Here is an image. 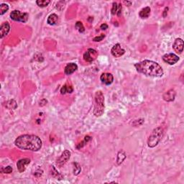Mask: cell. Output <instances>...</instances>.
Listing matches in <instances>:
<instances>
[{
  "label": "cell",
  "mask_w": 184,
  "mask_h": 184,
  "mask_svg": "<svg viewBox=\"0 0 184 184\" xmlns=\"http://www.w3.org/2000/svg\"><path fill=\"white\" fill-rule=\"evenodd\" d=\"M10 17L14 21L26 22L28 20L29 14L26 12H22L19 10H14L10 13Z\"/></svg>",
  "instance_id": "obj_5"
},
{
  "label": "cell",
  "mask_w": 184,
  "mask_h": 184,
  "mask_svg": "<svg viewBox=\"0 0 184 184\" xmlns=\"http://www.w3.org/2000/svg\"><path fill=\"white\" fill-rule=\"evenodd\" d=\"M111 53L115 57H119L125 53V50L121 47V45L117 43L114 45L111 50Z\"/></svg>",
  "instance_id": "obj_8"
},
{
  "label": "cell",
  "mask_w": 184,
  "mask_h": 184,
  "mask_svg": "<svg viewBox=\"0 0 184 184\" xmlns=\"http://www.w3.org/2000/svg\"><path fill=\"white\" fill-rule=\"evenodd\" d=\"M10 30V26L8 22H4L0 27V37L1 39L5 37Z\"/></svg>",
  "instance_id": "obj_15"
},
{
  "label": "cell",
  "mask_w": 184,
  "mask_h": 184,
  "mask_svg": "<svg viewBox=\"0 0 184 184\" xmlns=\"http://www.w3.org/2000/svg\"><path fill=\"white\" fill-rule=\"evenodd\" d=\"M172 48L177 53H181L183 50V40L181 38L175 39L172 44Z\"/></svg>",
  "instance_id": "obj_11"
},
{
  "label": "cell",
  "mask_w": 184,
  "mask_h": 184,
  "mask_svg": "<svg viewBox=\"0 0 184 184\" xmlns=\"http://www.w3.org/2000/svg\"><path fill=\"white\" fill-rule=\"evenodd\" d=\"M175 95H176V93H175V90L170 89L162 95V98H163V99L165 101H172L175 99Z\"/></svg>",
  "instance_id": "obj_13"
},
{
  "label": "cell",
  "mask_w": 184,
  "mask_h": 184,
  "mask_svg": "<svg viewBox=\"0 0 184 184\" xmlns=\"http://www.w3.org/2000/svg\"><path fill=\"white\" fill-rule=\"evenodd\" d=\"M98 56V53L96 50H95L94 49L89 48L88 49L87 51H86L83 54V60L86 62L88 63H91L93 60H95L96 59Z\"/></svg>",
  "instance_id": "obj_6"
},
{
  "label": "cell",
  "mask_w": 184,
  "mask_h": 184,
  "mask_svg": "<svg viewBox=\"0 0 184 184\" xmlns=\"http://www.w3.org/2000/svg\"><path fill=\"white\" fill-rule=\"evenodd\" d=\"M150 11L151 9L149 7H145V8L142 9L139 13V17H140L142 19L147 18V17L150 16Z\"/></svg>",
  "instance_id": "obj_16"
},
{
  "label": "cell",
  "mask_w": 184,
  "mask_h": 184,
  "mask_svg": "<svg viewBox=\"0 0 184 184\" xmlns=\"http://www.w3.org/2000/svg\"><path fill=\"white\" fill-rule=\"evenodd\" d=\"M95 104L93 114L96 116H101L104 112V96L101 91L96 92L94 96Z\"/></svg>",
  "instance_id": "obj_3"
},
{
  "label": "cell",
  "mask_w": 184,
  "mask_h": 184,
  "mask_svg": "<svg viewBox=\"0 0 184 184\" xmlns=\"http://www.w3.org/2000/svg\"><path fill=\"white\" fill-rule=\"evenodd\" d=\"M124 3H125V4H126L127 6H130L131 4H132V1H125Z\"/></svg>",
  "instance_id": "obj_32"
},
{
  "label": "cell",
  "mask_w": 184,
  "mask_h": 184,
  "mask_svg": "<svg viewBox=\"0 0 184 184\" xmlns=\"http://www.w3.org/2000/svg\"><path fill=\"white\" fill-rule=\"evenodd\" d=\"M105 37V35L104 34H101L100 36H99V37H95L93 39V40L94 42H100L101 41V40H103V39Z\"/></svg>",
  "instance_id": "obj_28"
},
{
  "label": "cell",
  "mask_w": 184,
  "mask_h": 184,
  "mask_svg": "<svg viewBox=\"0 0 184 184\" xmlns=\"http://www.w3.org/2000/svg\"><path fill=\"white\" fill-rule=\"evenodd\" d=\"M92 138L90 136H86L84 137V139H83V141H82L81 142H80V144H79L78 146H77V148H81L83 147V146H85V145H86V143H88V142H89V141L91 140Z\"/></svg>",
  "instance_id": "obj_23"
},
{
  "label": "cell",
  "mask_w": 184,
  "mask_h": 184,
  "mask_svg": "<svg viewBox=\"0 0 184 184\" xmlns=\"http://www.w3.org/2000/svg\"><path fill=\"white\" fill-rule=\"evenodd\" d=\"M12 172V168L11 166H7L6 168H1V173H11Z\"/></svg>",
  "instance_id": "obj_26"
},
{
  "label": "cell",
  "mask_w": 184,
  "mask_h": 184,
  "mask_svg": "<svg viewBox=\"0 0 184 184\" xmlns=\"http://www.w3.org/2000/svg\"><path fill=\"white\" fill-rule=\"evenodd\" d=\"M168 7H165V10H164L163 12V14H162V16H163L164 17H166L167 14H168Z\"/></svg>",
  "instance_id": "obj_31"
},
{
  "label": "cell",
  "mask_w": 184,
  "mask_h": 184,
  "mask_svg": "<svg viewBox=\"0 0 184 184\" xmlns=\"http://www.w3.org/2000/svg\"><path fill=\"white\" fill-rule=\"evenodd\" d=\"M118 11V4L116 2H114L113 4H112V8L111 9V12H112V14L113 15H115V14L117 13Z\"/></svg>",
  "instance_id": "obj_27"
},
{
  "label": "cell",
  "mask_w": 184,
  "mask_h": 184,
  "mask_svg": "<svg viewBox=\"0 0 184 184\" xmlns=\"http://www.w3.org/2000/svg\"><path fill=\"white\" fill-rule=\"evenodd\" d=\"M30 162V160L29 158H24V159H21L17 162V167L18 169L19 172H23L26 169V167L27 165H29Z\"/></svg>",
  "instance_id": "obj_12"
},
{
  "label": "cell",
  "mask_w": 184,
  "mask_h": 184,
  "mask_svg": "<svg viewBox=\"0 0 184 184\" xmlns=\"http://www.w3.org/2000/svg\"><path fill=\"white\" fill-rule=\"evenodd\" d=\"M50 3V1H49V0H37V1H36V4L40 7H47Z\"/></svg>",
  "instance_id": "obj_21"
},
{
  "label": "cell",
  "mask_w": 184,
  "mask_h": 184,
  "mask_svg": "<svg viewBox=\"0 0 184 184\" xmlns=\"http://www.w3.org/2000/svg\"><path fill=\"white\" fill-rule=\"evenodd\" d=\"M162 60L168 64L174 65L179 60V57L173 53H167L162 56Z\"/></svg>",
  "instance_id": "obj_7"
},
{
  "label": "cell",
  "mask_w": 184,
  "mask_h": 184,
  "mask_svg": "<svg viewBox=\"0 0 184 184\" xmlns=\"http://www.w3.org/2000/svg\"><path fill=\"white\" fill-rule=\"evenodd\" d=\"M70 152L68 150H65L62 153L60 158L57 160V165L59 167H62L64 164L67 162V161L70 159Z\"/></svg>",
  "instance_id": "obj_9"
},
{
  "label": "cell",
  "mask_w": 184,
  "mask_h": 184,
  "mask_svg": "<svg viewBox=\"0 0 184 184\" xmlns=\"http://www.w3.org/2000/svg\"><path fill=\"white\" fill-rule=\"evenodd\" d=\"M73 91V89L71 86L70 85L66 84L61 88L60 89V93L61 94H66V93H71Z\"/></svg>",
  "instance_id": "obj_18"
},
{
  "label": "cell",
  "mask_w": 184,
  "mask_h": 184,
  "mask_svg": "<svg viewBox=\"0 0 184 184\" xmlns=\"http://www.w3.org/2000/svg\"><path fill=\"white\" fill-rule=\"evenodd\" d=\"M14 144L20 149L35 152L40 150L43 142L40 138L36 135H23L15 139Z\"/></svg>",
  "instance_id": "obj_1"
},
{
  "label": "cell",
  "mask_w": 184,
  "mask_h": 184,
  "mask_svg": "<svg viewBox=\"0 0 184 184\" xmlns=\"http://www.w3.org/2000/svg\"><path fill=\"white\" fill-rule=\"evenodd\" d=\"M122 4H119V6H118V11H117V13H116V14H117L118 16H120L121 13H122Z\"/></svg>",
  "instance_id": "obj_29"
},
{
  "label": "cell",
  "mask_w": 184,
  "mask_h": 184,
  "mask_svg": "<svg viewBox=\"0 0 184 184\" xmlns=\"http://www.w3.org/2000/svg\"><path fill=\"white\" fill-rule=\"evenodd\" d=\"M5 107H7L8 109H15L17 107V104L15 101L12 99L6 103Z\"/></svg>",
  "instance_id": "obj_19"
},
{
  "label": "cell",
  "mask_w": 184,
  "mask_h": 184,
  "mask_svg": "<svg viewBox=\"0 0 184 184\" xmlns=\"http://www.w3.org/2000/svg\"><path fill=\"white\" fill-rule=\"evenodd\" d=\"M100 28L101 29V30H105L108 28V25L106 24H104V23H103V24H102L100 26Z\"/></svg>",
  "instance_id": "obj_30"
},
{
  "label": "cell",
  "mask_w": 184,
  "mask_h": 184,
  "mask_svg": "<svg viewBox=\"0 0 184 184\" xmlns=\"http://www.w3.org/2000/svg\"><path fill=\"white\" fill-rule=\"evenodd\" d=\"M8 9H9L8 4H4V3L1 4V5H0V14H1V15H3L4 13H6L7 11H8Z\"/></svg>",
  "instance_id": "obj_22"
},
{
  "label": "cell",
  "mask_w": 184,
  "mask_h": 184,
  "mask_svg": "<svg viewBox=\"0 0 184 184\" xmlns=\"http://www.w3.org/2000/svg\"><path fill=\"white\" fill-rule=\"evenodd\" d=\"M75 27H76V30H77L79 32L82 33L85 31V28L84 27H83V24L81 22H77L76 23Z\"/></svg>",
  "instance_id": "obj_25"
},
{
  "label": "cell",
  "mask_w": 184,
  "mask_h": 184,
  "mask_svg": "<svg viewBox=\"0 0 184 184\" xmlns=\"http://www.w3.org/2000/svg\"><path fill=\"white\" fill-rule=\"evenodd\" d=\"M163 135V129L161 126L155 128L153 129L151 135H150L147 140V145L150 147H154L156 146L162 139Z\"/></svg>",
  "instance_id": "obj_4"
},
{
  "label": "cell",
  "mask_w": 184,
  "mask_h": 184,
  "mask_svg": "<svg viewBox=\"0 0 184 184\" xmlns=\"http://www.w3.org/2000/svg\"><path fill=\"white\" fill-rule=\"evenodd\" d=\"M126 158V154L124 151H120V152L118 153V157H117V163L118 165H120L124 159Z\"/></svg>",
  "instance_id": "obj_20"
},
{
  "label": "cell",
  "mask_w": 184,
  "mask_h": 184,
  "mask_svg": "<svg viewBox=\"0 0 184 184\" xmlns=\"http://www.w3.org/2000/svg\"><path fill=\"white\" fill-rule=\"evenodd\" d=\"M73 165H74V167H73V173L76 175H78L80 173V170H81V168L77 162H73Z\"/></svg>",
  "instance_id": "obj_24"
},
{
  "label": "cell",
  "mask_w": 184,
  "mask_h": 184,
  "mask_svg": "<svg viewBox=\"0 0 184 184\" xmlns=\"http://www.w3.org/2000/svg\"><path fill=\"white\" fill-rule=\"evenodd\" d=\"M78 69V66L74 63H70L65 67L64 72L66 75H70Z\"/></svg>",
  "instance_id": "obj_14"
},
{
  "label": "cell",
  "mask_w": 184,
  "mask_h": 184,
  "mask_svg": "<svg viewBox=\"0 0 184 184\" xmlns=\"http://www.w3.org/2000/svg\"><path fill=\"white\" fill-rule=\"evenodd\" d=\"M135 67L139 73L151 77H161L163 75L162 67L158 63L152 60H145L135 63Z\"/></svg>",
  "instance_id": "obj_2"
},
{
  "label": "cell",
  "mask_w": 184,
  "mask_h": 184,
  "mask_svg": "<svg viewBox=\"0 0 184 184\" xmlns=\"http://www.w3.org/2000/svg\"><path fill=\"white\" fill-rule=\"evenodd\" d=\"M100 80L105 85H110L113 83L114 76L112 73H103L101 75Z\"/></svg>",
  "instance_id": "obj_10"
},
{
  "label": "cell",
  "mask_w": 184,
  "mask_h": 184,
  "mask_svg": "<svg viewBox=\"0 0 184 184\" xmlns=\"http://www.w3.org/2000/svg\"><path fill=\"white\" fill-rule=\"evenodd\" d=\"M57 20H58V17H57V14H51L50 15H49L47 22L50 25H54V24H55L57 23Z\"/></svg>",
  "instance_id": "obj_17"
}]
</instances>
